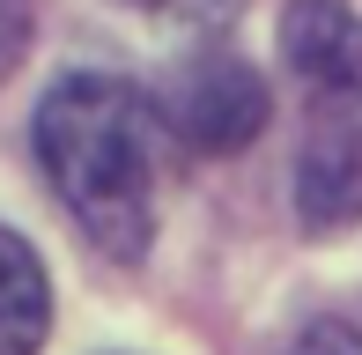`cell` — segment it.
<instances>
[{"label":"cell","instance_id":"cell-1","mask_svg":"<svg viewBox=\"0 0 362 355\" xmlns=\"http://www.w3.org/2000/svg\"><path fill=\"white\" fill-rule=\"evenodd\" d=\"M37 163L67 215L119 260H141L156 237L163 192V111L119 74H67L37 104Z\"/></svg>","mask_w":362,"mask_h":355},{"label":"cell","instance_id":"cell-2","mask_svg":"<svg viewBox=\"0 0 362 355\" xmlns=\"http://www.w3.org/2000/svg\"><path fill=\"white\" fill-rule=\"evenodd\" d=\"M163 126L177 141H192V149H207V156H229L267 126V82L237 52H200L163 89Z\"/></svg>","mask_w":362,"mask_h":355},{"label":"cell","instance_id":"cell-3","mask_svg":"<svg viewBox=\"0 0 362 355\" xmlns=\"http://www.w3.org/2000/svg\"><path fill=\"white\" fill-rule=\"evenodd\" d=\"M281 59L325 104H362V15L348 0H288Z\"/></svg>","mask_w":362,"mask_h":355},{"label":"cell","instance_id":"cell-4","mask_svg":"<svg viewBox=\"0 0 362 355\" xmlns=\"http://www.w3.org/2000/svg\"><path fill=\"white\" fill-rule=\"evenodd\" d=\"M296 200L303 222L333 230L362 215V104H325L303 141V170H296Z\"/></svg>","mask_w":362,"mask_h":355},{"label":"cell","instance_id":"cell-5","mask_svg":"<svg viewBox=\"0 0 362 355\" xmlns=\"http://www.w3.org/2000/svg\"><path fill=\"white\" fill-rule=\"evenodd\" d=\"M45 326H52V281L23 237L0 230V355H37Z\"/></svg>","mask_w":362,"mask_h":355},{"label":"cell","instance_id":"cell-6","mask_svg":"<svg viewBox=\"0 0 362 355\" xmlns=\"http://www.w3.org/2000/svg\"><path fill=\"white\" fill-rule=\"evenodd\" d=\"M281 355H362V333L340 326V318H318V326H303Z\"/></svg>","mask_w":362,"mask_h":355},{"label":"cell","instance_id":"cell-7","mask_svg":"<svg viewBox=\"0 0 362 355\" xmlns=\"http://www.w3.org/2000/svg\"><path fill=\"white\" fill-rule=\"evenodd\" d=\"M141 8H170V0H141Z\"/></svg>","mask_w":362,"mask_h":355}]
</instances>
